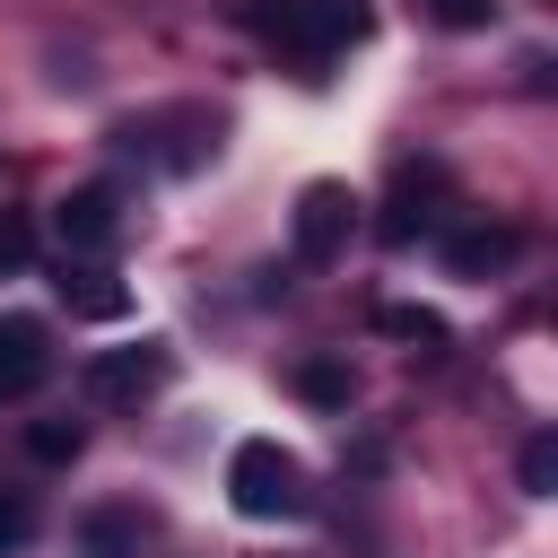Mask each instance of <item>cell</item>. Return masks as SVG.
Wrapping results in <instances>:
<instances>
[{"label":"cell","instance_id":"1","mask_svg":"<svg viewBox=\"0 0 558 558\" xmlns=\"http://www.w3.org/2000/svg\"><path fill=\"white\" fill-rule=\"evenodd\" d=\"M244 17H253V35H270L296 61H331V52L366 44V26H375L366 0H253Z\"/></svg>","mask_w":558,"mask_h":558},{"label":"cell","instance_id":"2","mask_svg":"<svg viewBox=\"0 0 558 558\" xmlns=\"http://www.w3.org/2000/svg\"><path fill=\"white\" fill-rule=\"evenodd\" d=\"M227 497L244 523H296L314 497H305V462L279 445V436H244L227 453Z\"/></svg>","mask_w":558,"mask_h":558},{"label":"cell","instance_id":"3","mask_svg":"<svg viewBox=\"0 0 558 558\" xmlns=\"http://www.w3.org/2000/svg\"><path fill=\"white\" fill-rule=\"evenodd\" d=\"M349 227H357V192L349 183H305L296 192V262H340L349 253Z\"/></svg>","mask_w":558,"mask_h":558},{"label":"cell","instance_id":"4","mask_svg":"<svg viewBox=\"0 0 558 558\" xmlns=\"http://www.w3.org/2000/svg\"><path fill=\"white\" fill-rule=\"evenodd\" d=\"M166 375H174L166 340H140V349H105V357H87V392H96V401H148Z\"/></svg>","mask_w":558,"mask_h":558},{"label":"cell","instance_id":"5","mask_svg":"<svg viewBox=\"0 0 558 558\" xmlns=\"http://www.w3.org/2000/svg\"><path fill=\"white\" fill-rule=\"evenodd\" d=\"M44 375H52V331H44V314H0V401L44 392Z\"/></svg>","mask_w":558,"mask_h":558},{"label":"cell","instance_id":"6","mask_svg":"<svg viewBox=\"0 0 558 558\" xmlns=\"http://www.w3.org/2000/svg\"><path fill=\"white\" fill-rule=\"evenodd\" d=\"M122 235V192L113 183H78L70 201H61V244L70 253H105Z\"/></svg>","mask_w":558,"mask_h":558},{"label":"cell","instance_id":"7","mask_svg":"<svg viewBox=\"0 0 558 558\" xmlns=\"http://www.w3.org/2000/svg\"><path fill=\"white\" fill-rule=\"evenodd\" d=\"M445 262H453L462 279L506 270V262H514V227H445Z\"/></svg>","mask_w":558,"mask_h":558},{"label":"cell","instance_id":"8","mask_svg":"<svg viewBox=\"0 0 558 558\" xmlns=\"http://www.w3.org/2000/svg\"><path fill=\"white\" fill-rule=\"evenodd\" d=\"M61 305L105 323V314H122V288H113V270H105V262H61Z\"/></svg>","mask_w":558,"mask_h":558},{"label":"cell","instance_id":"9","mask_svg":"<svg viewBox=\"0 0 558 558\" xmlns=\"http://www.w3.org/2000/svg\"><path fill=\"white\" fill-rule=\"evenodd\" d=\"M375 331L384 340H410V349H445V323L427 305H375Z\"/></svg>","mask_w":558,"mask_h":558},{"label":"cell","instance_id":"10","mask_svg":"<svg viewBox=\"0 0 558 558\" xmlns=\"http://www.w3.org/2000/svg\"><path fill=\"white\" fill-rule=\"evenodd\" d=\"M296 392H305L314 410H349V392H357V384H349V366H340V357H305V366H296Z\"/></svg>","mask_w":558,"mask_h":558},{"label":"cell","instance_id":"11","mask_svg":"<svg viewBox=\"0 0 558 558\" xmlns=\"http://www.w3.org/2000/svg\"><path fill=\"white\" fill-rule=\"evenodd\" d=\"M26 453H35V462H78V453H87V427H78V418H35V427H26Z\"/></svg>","mask_w":558,"mask_h":558},{"label":"cell","instance_id":"12","mask_svg":"<svg viewBox=\"0 0 558 558\" xmlns=\"http://www.w3.org/2000/svg\"><path fill=\"white\" fill-rule=\"evenodd\" d=\"M514 480H523L532 497H549V488H558V436H549V427H541V436L523 445V462H514Z\"/></svg>","mask_w":558,"mask_h":558},{"label":"cell","instance_id":"13","mask_svg":"<svg viewBox=\"0 0 558 558\" xmlns=\"http://www.w3.org/2000/svg\"><path fill=\"white\" fill-rule=\"evenodd\" d=\"M87 558H131V523L122 514H87Z\"/></svg>","mask_w":558,"mask_h":558},{"label":"cell","instance_id":"14","mask_svg":"<svg viewBox=\"0 0 558 558\" xmlns=\"http://www.w3.org/2000/svg\"><path fill=\"white\" fill-rule=\"evenodd\" d=\"M427 17H436V26H453V35H471V26H488V17H497V0H427Z\"/></svg>","mask_w":558,"mask_h":558},{"label":"cell","instance_id":"15","mask_svg":"<svg viewBox=\"0 0 558 558\" xmlns=\"http://www.w3.org/2000/svg\"><path fill=\"white\" fill-rule=\"evenodd\" d=\"M26 532H35V506H26L17 488H0V558H9V549H26Z\"/></svg>","mask_w":558,"mask_h":558},{"label":"cell","instance_id":"16","mask_svg":"<svg viewBox=\"0 0 558 558\" xmlns=\"http://www.w3.org/2000/svg\"><path fill=\"white\" fill-rule=\"evenodd\" d=\"M26 253H35L26 218H17V209H0V279H9V270H26Z\"/></svg>","mask_w":558,"mask_h":558}]
</instances>
